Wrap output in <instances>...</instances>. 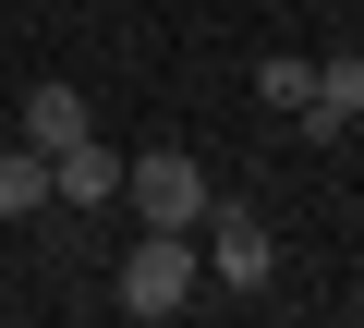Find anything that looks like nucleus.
<instances>
[{
  "label": "nucleus",
  "instance_id": "1",
  "mask_svg": "<svg viewBox=\"0 0 364 328\" xmlns=\"http://www.w3.org/2000/svg\"><path fill=\"white\" fill-rule=\"evenodd\" d=\"M207 292V255H195V231H146L134 255H122V316H182Z\"/></svg>",
  "mask_w": 364,
  "mask_h": 328
},
{
  "label": "nucleus",
  "instance_id": "4",
  "mask_svg": "<svg viewBox=\"0 0 364 328\" xmlns=\"http://www.w3.org/2000/svg\"><path fill=\"white\" fill-rule=\"evenodd\" d=\"M49 207H122V158H109L97 134H73V146L49 158Z\"/></svg>",
  "mask_w": 364,
  "mask_h": 328
},
{
  "label": "nucleus",
  "instance_id": "7",
  "mask_svg": "<svg viewBox=\"0 0 364 328\" xmlns=\"http://www.w3.org/2000/svg\"><path fill=\"white\" fill-rule=\"evenodd\" d=\"M49 207V146H0V219Z\"/></svg>",
  "mask_w": 364,
  "mask_h": 328
},
{
  "label": "nucleus",
  "instance_id": "8",
  "mask_svg": "<svg viewBox=\"0 0 364 328\" xmlns=\"http://www.w3.org/2000/svg\"><path fill=\"white\" fill-rule=\"evenodd\" d=\"M304 73H316V61L279 49V61H255V97H267V110H304Z\"/></svg>",
  "mask_w": 364,
  "mask_h": 328
},
{
  "label": "nucleus",
  "instance_id": "3",
  "mask_svg": "<svg viewBox=\"0 0 364 328\" xmlns=\"http://www.w3.org/2000/svg\"><path fill=\"white\" fill-rule=\"evenodd\" d=\"M122 195H134V219H146V231H195V219L219 207V195H207V171H195L182 146H146L134 171H122Z\"/></svg>",
  "mask_w": 364,
  "mask_h": 328
},
{
  "label": "nucleus",
  "instance_id": "2",
  "mask_svg": "<svg viewBox=\"0 0 364 328\" xmlns=\"http://www.w3.org/2000/svg\"><path fill=\"white\" fill-rule=\"evenodd\" d=\"M195 255H207V280H219V292H267V268H279V231H267L255 207H231V195H219V207L195 219Z\"/></svg>",
  "mask_w": 364,
  "mask_h": 328
},
{
  "label": "nucleus",
  "instance_id": "5",
  "mask_svg": "<svg viewBox=\"0 0 364 328\" xmlns=\"http://www.w3.org/2000/svg\"><path fill=\"white\" fill-rule=\"evenodd\" d=\"M291 122H316V134H352V122H364V49L316 61V73H304V110H291Z\"/></svg>",
  "mask_w": 364,
  "mask_h": 328
},
{
  "label": "nucleus",
  "instance_id": "6",
  "mask_svg": "<svg viewBox=\"0 0 364 328\" xmlns=\"http://www.w3.org/2000/svg\"><path fill=\"white\" fill-rule=\"evenodd\" d=\"M73 134H85V97H73V85H37V97H25V146H49V158H61Z\"/></svg>",
  "mask_w": 364,
  "mask_h": 328
}]
</instances>
